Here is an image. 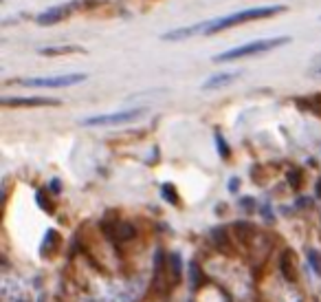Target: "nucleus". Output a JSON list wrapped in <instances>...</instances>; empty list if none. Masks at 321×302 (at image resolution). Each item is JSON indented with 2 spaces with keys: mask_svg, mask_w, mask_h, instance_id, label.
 <instances>
[{
  "mask_svg": "<svg viewBox=\"0 0 321 302\" xmlns=\"http://www.w3.org/2000/svg\"><path fill=\"white\" fill-rule=\"evenodd\" d=\"M3 106H16V108H36V106H60L57 100L51 97H3Z\"/></svg>",
  "mask_w": 321,
  "mask_h": 302,
  "instance_id": "nucleus-5",
  "label": "nucleus"
},
{
  "mask_svg": "<svg viewBox=\"0 0 321 302\" xmlns=\"http://www.w3.org/2000/svg\"><path fill=\"white\" fill-rule=\"evenodd\" d=\"M216 143H218V153H220V157H223V159H229L231 150H229V146H227V141L223 139V135H220V132H216Z\"/></svg>",
  "mask_w": 321,
  "mask_h": 302,
  "instance_id": "nucleus-16",
  "label": "nucleus"
},
{
  "mask_svg": "<svg viewBox=\"0 0 321 302\" xmlns=\"http://www.w3.org/2000/svg\"><path fill=\"white\" fill-rule=\"evenodd\" d=\"M36 203H38L40 207H42L44 212H53V207H51V203L46 201V196H44L42 192H36Z\"/></svg>",
  "mask_w": 321,
  "mask_h": 302,
  "instance_id": "nucleus-21",
  "label": "nucleus"
},
{
  "mask_svg": "<svg viewBox=\"0 0 321 302\" xmlns=\"http://www.w3.org/2000/svg\"><path fill=\"white\" fill-rule=\"evenodd\" d=\"M49 188H51V190H53V192L57 194V192H60V188H62V185H60V181H57V179H53V181H51V185H49Z\"/></svg>",
  "mask_w": 321,
  "mask_h": 302,
  "instance_id": "nucleus-25",
  "label": "nucleus"
},
{
  "mask_svg": "<svg viewBox=\"0 0 321 302\" xmlns=\"http://www.w3.org/2000/svg\"><path fill=\"white\" fill-rule=\"evenodd\" d=\"M189 276H191V287H200V284H202V274H200V267H198L196 263H191Z\"/></svg>",
  "mask_w": 321,
  "mask_h": 302,
  "instance_id": "nucleus-15",
  "label": "nucleus"
},
{
  "mask_svg": "<svg viewBox=\"0 0 321 302\" xmlns=\"http://www.w3.org/2000/svg\"><path fill=\"white\" fill-rule=\"evenodd\" d=\"M290 38L282 36V38H266V40H253V42L240 44V46H233V49L225 51V53H218L213 57V62L223 64V62H233V60H240V57H253L260 53H268V51L277 49V46L288 44Z\"/></svg>",
  "mask_w": 321,
  "mask_h": 302,
  "instance_id": "nucleus-2",
  "label": "nucleus"
},
{
  "mask_svg": "<svg viewBox=\"0 0 321 302\" xmlns=\"http://www.w3.org/2000/svg\"><path fill=\"white\" fill-rule=\"evenodd\" d=\"M207 29V20L205 22H198L194 27H183V29H174V31H167L163 33V40H167V42H176V40H185L189 36H196V33H202Z\"/></svg>",
  "mask_w": 321,
  "mask_h": 302,
  "instance_id": "nucleus-7",
  "label": "nucleus"
},
{
  "mask_svg": "<svg viewBox=\"0 0 321 302\" xmlns=\"http://www.w3.org/2000/svg\"><path fill=\"white\" fill-rule=\"evenodd\" d=\"M297 108L301 110H308V113H314L321 117V95H308V97H301V100H297Z\"/></svg>",
  "mask_w": 321,
  "mask_h": 302,
  "instance_id": "nucleus-9",
  "label": "nucleus"
},
{
  "mask_svg": "<svg viewBox=\"0 0 321 302\" xmlns=\"http://www.w3.org/2000/svg\"><path fill=\"white\" fill-rule=\"evenodd\" d=\"M279 269H282V274L286 276V280H295V271H293V265H290V252L282 254V258H279Z\"/></svg>",
  "mask_w": 321,
  "mask_h": 302,
  "instance_id": "nucleus-12",
  "label": "nucleus"
},
{
  "mask_svg": "<svg viewBox=\"0 0 321 302\" xmlns=\"http://www.w3.org/2000/svg\"><path fill=\"white\" fill-rule=\"evenodd\" d=\"M284 5H266V7H251V9H242L236 11V14L223 16V18H216V20H207V29L205 33H218L223 29L242 25V22H251V20H260V18H268V16H275L279 11H284Z\"/></svg>",
  "mask_w": 321,
  "mask_h": 302,
  "instance_id": "nucleus-1",
  "label": "nucleus"
},
{
  "mask_svg": "<svg viewBox=\"0 0 321 302\" xmlns=\"http://www.w3.org/2000/svg\"><path fill=\"white\" fill-rule=\"evenodd\" d=\"M236 232H238V236L244 241V234H247V236L251 234V225L249 223H236Z\"/></svg>",
  "mask_w": 321,
  "mask_h": 302,
  "instance_id": "nucleus-22",
  "label": "nucleus"
},
{
  "mask_svg": "<svg viewBox=\"0 0 321 302\" xmlns=\"http://www.w3.org/2000/svg\"><path fill=\"white\" fill-rule=\"evenodd\" d=\"M88 80L86 73H71V75H49V78H27L14 80V84L29 86V89H64V86H75Z\"/></svg>",
  "mask_w": 321,
  "mask_h": 302,
  "instance_id": "nucleus-3",
  "label": "nucleus"
},
{
  "mask_svg": "<svg viewBox=\"0 0 321 302\" xmlns=\"http://www.w3.org/2000/svg\"><path fill=\"white\" fill-rule=\"evenodd\" d=\"M73 5H60V7H53V9H49V11H44V14H40L36 22L38 25H57V22H62L64 18H68V16L73 14Z\"/></svg>",
  "mask_w": 321,
  "mask_h": 302,
  "instance_id": "nucleus-6",
  "label": "nucleus"
},
{
  "mask_svg": "<svg viewBox=\"0 0 321 302\" xmlns=\"http://www.w3.org/2000/svg\"><path fill=\"white\" fill-rule=\"evenodd\" d=\"M180 254H172L170 256V269H172V276L178 280V276H180Z\"/></svg>",
  "mask_w": 321,
  "mask_h": 302,
  "instance_id": "nucleus-19",
  "label": "nucleus"
},
{
  "mask_svg": "<svg viewBox=\"0 0 321 302\" xmlns=\"http://www.w3.org/2000/svg\"><path fill=\"white\" fill-rule=\"evenodd\" d=\"M286 179H288L290 188H293V190H299V185H301V172H299V170H288Z\"/></svg>",
  "mask_w": 321,
  "mask_h": 302,
  "instance_id": "nucleus-18",
  "label": "nucleus"
},
{
  "mask_svg": "<svg viewBox=\"0 0 321 302\" xmlns=\"http://www.w3.org/2000/svg\"><path fill=\"white\" fill-rule=\"evenodd\" d=\"M134 236H137V230H134L130 223H119L117 230H115V234H113L115 241H132Z\"/></svg>",
  "mask_w": 321,
  "mask_h": 302,
  "instance_id": "nucleus-10",
  "label": "nucleus"
},
{
  "mask_svg": "<svg viewBox=\"0 0 321 302\" xmlns=\"http://www.w3.org/2000/svg\"><path fill=\"white\" fill-rule=\"evenodd\" d=\"M81 46H46V49H40L42 55H66V53H81Z\"/></svg>",
  "mask_w": 321,
  "mask_h": 302,
  "instance_id": "nucleus-11",
  "label": "nucleus"
},
{
  "mask_svg": "<svg viewBox=\"0 0 321 302\" xmlns=\"http://www.w3.org/2000/svg\"><path fill=\"white\" fill-rule=\"evenodd\" d=\"M211 238H213V243H216V247H227L229 245V236H227V232L223 228H213L211 230Z\"/></svg>",
  "mask_w": 321,
  "mask_h": 302,
  "instance_id": "nucleus-13",
  "label": "nucleus"
},
{
  "mask_svg": "<svg viewBox=\"0 0 321 302\" xmlns=\"http://www.w3.org/2000/svg\"><path fill=\"white\" fill-rule=\"evenodd\" d=\"M262 216H264L266 220H273V214H271V207H262Z\"/></svg>",
  "mask_w": 321,
  "mask_h": 302,
  "instance_id": "nucleus-24",
  "label": "nucleus"
},
{
  "mask_svg": "<svg viewBox=\"0 0 321 302\" xmlns=\"http://www.w3.org/2000/svg\"><path fill=\"white\" fill-rule=\"evenodd\" d=\"M238 75H240V71H236V73H216V75H211V78H207L205 82H202V91H216V89H223V86L231 84V82H236Z\"/></svg>",
  "mask_w": 321,
  "mask_h": 302,
  "instance_id": "nucleus-8",
  "label": "nucleus"
},
{
  "mask_svg": "<svg viewBox=\"0 0 321 302\" xmlns=\"http://www.w3.org/2000/svg\"><path fill=\"white\" fill-rule=\"evenodd\" d=\"M310 75H312V78H321V55L314 60V64L310 68Z\"/></svg>",
  "mask_w": 321,
  "mask_h": 302,
  "instance_id": "nucleus-23",
  "label": "nucleus"
},
{
  "mask_svg": "<svg viewBox=\"0 0 321 302\" xmlns=\"http://www.w3.org/2000/svg\"><path fill=\"white\" fill-rule=\"evenodd\" d=\"M51 241H57V234H55V232H49V234H46V238H44V247H42V256H46V254H49L51 247L55 249V245H51Z\"/></svg>",
  "mask_w": 321,
  "mask_h": 302,
  "instance_id": "nucleus-20",
  "label": "nucleus"
},
{
  "mask_svg": "<svg viewBox=\"0 0 321 302\" xmlns=\"http://www.w3.org/2000/svg\"><path fill=\"white\" fill-rule=\"evenodd\" d=\"M145 115V108H130V110H117V113H108V115H95V117H86L81 124L97 128V126H119V124H130L137 121Z\"/></svg>",
  "mask_w": 321,
  "mask_h": 302,
  "instance_id": "nucleus-4",
  "label": "nucleus"
},
{
  "mask_svg": "<svg viewBox=\"0 0 321 302\" xmlns=\"http://www.w3.org/2000/svg\"><path fill=\"white\" fill-rule=\"evenodd\" d=\"M240 205H242V207H253V199H242Z\"/></svg>",
  "mask_w": 321,
  "mask_h": 302,
  "instance_id": "nucleus-27",
  "label": "nucleus"
},
{
  "mask_svg": "<svg viewBox=\"0 0 321 302\" xmlns=\"http://www.w3.org/2000/svg\"><path fill=\"white\" fill-rule=\"evenodd\" d=\"M308 260H310V267L317 274H321V256L317 249H308Z\"/></svg>",
  "mask_w": 321,
  "mask_h": 302,
  "instance_id": "nucleus-17",
  "label": "nucleus"
},
{
  "mask_svg": "<svg viewBox=\"0 0 321 302\" xmlns=\"http://www.w3.org/2000/svg\"><path fill=\"white\" fill-rule=\"evenodd\" d=\"M161 192H163V199H165L167 203H172V205H176V203H178V194H176V190H174L172 183H163Z\"/></svg>",
  "mask_w": 321,
  "mask_h": 302,
  "instance_id": "nucleus-14",
  "label": "nucleus"
},
{
  "mask_svg": "<svg viewBox=\"0 0 321 302\" xmlns=\"http://www.w3.org/2000/svg\"><path fill=\"white\" fill-rule=\"evenodd\" d=\"M317 196H321V179L317 181Z\"/></svg>",
  "mask_w": 321,
  "mask_h": 302,
  "instance_id": "nucleus-28",
  "label": "nucleus"
},
{
  "mask_svg": "<svg viewBox=\"0 0 321 302\" xmlns=\"http://www.w3.org/2000/svg\"><path fill=\"white\" fill-rule=\"evenodd\" d=\"M238 185H240V181H238V179H231V183H229V190H231V192H236V190H238Z\"/></svg>",
  "mask_w": 321,
  "mask_h": 302,
  "instance_id": "nucleus-26",
  "label": "nucleus"
}]
</instances>
